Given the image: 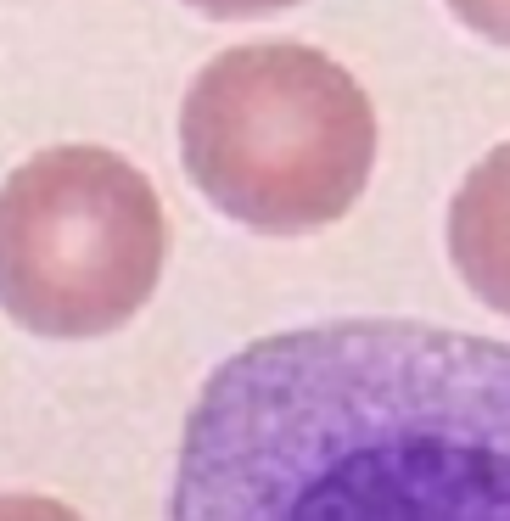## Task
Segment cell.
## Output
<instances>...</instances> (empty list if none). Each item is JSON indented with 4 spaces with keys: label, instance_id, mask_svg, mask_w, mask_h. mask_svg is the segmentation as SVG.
<instances>
[{
    "label": "cell",
    "instance_id": "6da1fadb",
    "mask_svg": "<svg viewBox=\"0 0 510 521\" xmlns=\"http://www.w3.org/2000/svg\"><path fill=\"white\" fill-rule=\"evenodd\" d=\"M169 521H510V342L326 320L202 381Z\"/></svg>",
    "mask_w": 510,
    "mask_h": 521
},
{
    "label": "cell",
    "instance_id": "7a4b0ae2",
    "mask_svg": "<svg viewBox=\"0 0 510 521\" xmlns=\"http://www.w3.org/2000/svg\"><path fill=\"white\" fill-rule=\"evenodd\" d=\"M180 163L230 225L253 236H314L365 197L376 107L354 73L314 45H230L185 85Z\"/></svg>",
    "mask_w": 510,
    "mask_h": 521
},
{
    "label": "cell",
    "instance_id": "3957f363",
    "mask_svg": "<svg viewBox=\"0 0 510 521\" xmlns=\"http://www.w3.org/2000/svg\"><path fill=\"white\" fill-rule=\"evenodd\" d=\"M169 258L157 185L107 146H51L0 180V314L90 342L152 303Z\"/></svg>",
    "mask_w": 510,
    "mask_h": 521
},
{
    "label": "cell",
    "instance_id": "277c9868",
    "mask_svg": "<svg viewBox=\"0 0 510 521\" xmlns=\"http://www.w3.org/2000/svg\"><path fill=\"white\" fill-rule=\"evenodd\" d=\"M449 264L482 309L510 320V141L471 163L449 202Z\"/></svg>",
    "mask_w": 510,
    "mask_h": 521
},
{
    "label": "cell",
    "instance_id": "5b68a950",
    "mask_svg": "<svg viewBox=\"0 0 510 521\" xmlns=\"http://www.w3.org/2000/svg\"><path fill=\"white\" fill-rule=\"evenodd\" d=\"M443 6L454 12V23L466 34L510 51V0H443Z\"/></svg>",
    "mask_w": 510,
    "mask_h": 521
},
{
    "label": "cell",
    "instance_id": "8992f818",
    "mask_svg": "<svg viewBox=\"0 0 510 521\" xmlns=\"http://www.w3.org/2000/svg\"><path fill=\"white\" fill-rule=\"evenodd\" d=\"M180 6L213 17V23H247V17H270L286 12V6H303V0H180Z\"/></svg>",
    "mask_w": 510,
    "mask_h": 521
},
{
    "label": "cell",
    "instance_id": "52a82bcc",
    "mask_svg": "<svg viewBox=\"0 0 510 521\" xmlns=\"http://www.w3.org/2000/svg\"><path fill=\"white\" fill-rule=\"evenodd\" d=\"M0 521H79L68 505L40 493H0Z\"/></svg>",
    "mask_w": 510,
    "mask_h": 521
}]
</instances>
